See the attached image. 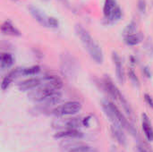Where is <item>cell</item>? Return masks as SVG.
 Segmentation results:
<instances>
[{"mask_svg":"<svg viewBox=\"0 0 153 152\" xmlns=\"http://www.w3.org/2000/svg\"><path fill=\"white\" fill-rule=\"evenodd\" d=\"M59 26V22L55 17H49L48 19V27L52 28H57Z\"/></svg>","mask_w":153,"mask_h":152,"instance_id":"cell-27","label":"cell"},{"mask_svg":"<svg viewBox=\"0 0 153 152\" xmlns=\"http://www.w3.org/2000/svg\"><path fill=\"white\" fill-rule=\"evenodd\" d=\"M40 72L39 65H32L30 67H22V75L25 76H33L38 74Z\"/></svg>","mask_w":153,"mask_h":152,"instance_id":"cell-20","label":"cell"},{"mask_svg":"<svg viewBox=\"0 0 153 152\" xmlns=\"http://www.w3.org/2000/svg\"><path fill=\"white\" fill-rule=\"evenodd\" d=\"M1 31L4 34L11 35V36H20L21 35V32L19 31V30L10 21H4L2 23Z\"/></svg>","mask_w":153,"mask_h":152,"instance_id":"cell-14","label":"cell"},{"mask_svg":"<svg viewBox=\"0 0 153 152\" xmlns=\"http://www.w3.org/2000/svg\"><path fill=\"white\" fill-rule=\"evenodd\" d=\"M134 33H136V23L134 22H131L126 26L124 30V37H126Z\"/></svg>","mask_w":153,"mask_h":152,"instance_id":"cell-23","label":"cell"},{"mask_svg":"<svg viewBox=\"0 0 153 152\" xmlns=\"http://www.w3.org/2000/svg\"><path fill=\"white\" fill-rule=\"evenodd\" d=\"M142 118H143L142 126H143V130L145 138L149 142H153V129L152 124L150 122V119L146 114H143Z\"/></svg>","mask_w":153,"mask_h":152,"instance_id":"cell-13","label":"cell"},{"mask_svg":"<svg viewBox=\"0 0 153 152\" xmlns=\"http://www.w3.org/2000/svg\"><path fill=\"white\" fill-rule=\"evenodd\" d=\"M56 139H78L82 137V133L77 129H67L57 132L55 136Z\"/></svg>","mask_w":153,"mask_h":152,"instance_id":"cell-12","label":"cell"},{"mask_svg":"<svg viewBox=\"0 0 153 152\" xmlns=\"http://www.w3.org/2000/svg\"><path fill=\"white\" fill-rule=\"evenodd\" d=\"M62 99V95L59 91H56L55 93H53L52 95L48 96V98H46L44 100L39 102L41 106L43 107H51L54 105L58 104L61 101Z\"/></svg>","mask_w":153,"mask_h":152,"instance_id":"cell-15","label":"cell"},{"mask_svg":"<svg viewBox=\"0 0 153 152\" xmlns=\"http://www.w3.org/2000/svg\"><path fill=\"white\" fill-rule=\"evenodd\" d=\"M69 152H97L94 148L88 145H79L72 148Z\"/></svg>","mask_w":153,"mask_h":152,"instance_id":"cell-22","label":"cell"},{"mask_svg":"<svg viewBox=\"0 0 153 152\" xmlns=\"http://www.w3.org/2000/svg\"><path fill=\"white\" fill-rule=\"evenodd\" d=\"M28 8H29L30 14L39 23H40L44 27H48V19H49L48 16H47L39 8L34 5H30Z\"/></svg>","mask_w":153,"mask_h":152,"instance_id":"cell-8","label":"cell"},{"mask_svg":"<svg viewBox=\"0 0 153 152\" xmlns=\"http://www.w3.org/2000/svg\"><path fill=\"white\" fill-rule=\"evenodd\" d=\"M19 76H22V67H17L10 71L2 80L1 82V89L2 90H5L9 88L11 83L13 80L18 78Z\"/></svg>","mask_w":153,"mask_h":152,"instance_id":"cell-7","label":"cell"},{"mask_svg":"<svg viewBox=\"0 0 153 152\" xmlns=\"http://www.w3.org/2000/svg\"><path fill=\"white\" fill-rule=\"evenodd\" d=\"M128 76H129V79H130V81L132 82V83L134 85H135L137 87L140 85V81H139V79H138V77H137V75H136L134 69L130 68L128 70Z\"/></svg>","mask_w":153,"mask_h":152,"instance_id":"cell-24","label":"cell"},{"mask_svg":"<svg viewBox=\"0 0 153 152\" xmlns=\"http://www.w3.org/2000/svg\"><path fill=\"white\" fill-rule=\"evenodd\" d=\"M54 126L56 128H58L60 130H67V129H78L82 124V119L74 117V118H66V119H61L58 121H56L54 124Z\"/></svg>","mask_w":153,"mask_h":152,"instance_id":"cell-6","label":"cell"},{"mask_svg":"<svg viewBox=\"0 0 153 152\" xmlns=\"http://www.w3.org/2000/svg\"><path fill=\"white\" fill-rule=\"evenodd\" d=\"M102 108L106 116L109 118V120L113 123L114 125H117L127 130L133 135L137 134V132L134 127L130 124V122L126 118L123 113L114 103L109 100H104L102 102Z\"/></svg>","mask_w":153,"mask_h":152,"instance_id":"cell-1","label":"cell"},{"mask_svg":"<svg viewBox=\"0 0 153 152\" xmlns=\"http://www.w3.org/2000/svg\"><path fill=\"white\" fill-rule=\"evenodd\" d=\"M111 133H112V135L114 136V138L117 140V142L119 144H121L123 146L126 144V137L122 131V127L113 125L111 126Z\"/></svg>","mask_w":153,"mask_h":152,"instance_id":"cell-16","label":"cell"},{"mask_svg":"<svg viewBox=\"0 0 153 152\" xmlns=\"http://www.w3.org/2000/svg\"><path fill=\"white\" fill-rule=\"evenodd\" d=\"M82 109V104L78 101H68L53 109L52 114L56 116H71L77 114Z\"/></svg>","mask_w":153,"mask_h":152,"instance_id":"cell-4","label":"cell"},{"mask_svg":"<svg viewBox=\"0 0 153 152\" xmlns=\"http://www.w3.org/2000/svg\"><path fill=\"white\" fill-rule=\"evenodd\" d=\"M152 5H153V2H152Z\"/></svg>","mask_w":153,"mask_h":152,"instance_id":"cell-32","label":"cell"},{"mask_svg":"<svg viewBox=\"0 0 153 152\" xmlns=\"http://www.w3.org/2000/svg\"><path fill=\"white\" fill-rule=\"evenodd\" d=\"M41 83L39 86L46 87L54 90H59L63 88V81L56 75L46 74L40 78Z\"/></svg>","mask_w":153,"mask_h":152,"instance_id":"cell-5","label":"cell"},{"mask_svg":"<svg viewBox=\"0 0 153 152\" xmlns=\"http://www.w3.org/2000/svg\"><path fill=\"white\" fill-rule=\"evenodd\" d=\"M137 152H151L148 147H146L144 144H140L137 146Z\"/></svg>","mask_w":153,"mask_h":152,"instance_id":"cell-30","label":"cell"},{"mask_svg":"<svg viewBox=\"0 0 153 152\" xmlns=\"http://www.w3.org/2000/svg\"><path fill=\"white\" fill-rule=\"evenodd\" d=\"M143 74H144L147 78H151V77H152V72H151V69H150L148 66L143 67Z\"/></svg>","mask_w":153,"mask_h":152,"instance_id":"cell-29","label":"cell"},{"mask_svg":"<svg viewBox=\"0 0 153 152\" xmlns=\"http://www.w3.org/2000/svg\"><path fill=\"white\" fill-rule=\"evenodd\" d=\"M117 6L118 5L117 3V0H105L104 7H103V12H104L105 17L107 18Z\"/></svg>","mask_w":153,"mask_h":152,"instance_id":"cell-19","label":"cell"},{"mask_svg":"<svg viewBox=\"0 0 153 152\" xmlns=\"http://www.w3.org/2000/svg\"><path fill=\"white\" fill-rule=\"evenodd\" d=\"M75 32L79 39H81L82 45L87 49L88 53L90 54L91 57L97 63L102 64L104 56L101 47L95 42L90 33L80 24H76L75 26Z\"/></svg>","mask_w":153,"mask_h":152,"instance_id":"cell-2","label":"cell"},{"mask_svg":"<svg viewBox=\"0 0 153 152\" xmlns=\"http://www.w3.org/2000/svg\"><path fill=\"white\" fill-rule=\"evenodd\" d=\"M112 60H113V63H114V65H115L117 77L118 81H119L121 83H124L125 81H126L125 71H124L122 60H121L119 55H118L117 52H113V54H112Z\"/></svg>","mask_w":153,"mask_h":152,"instance_id":"cell-9","label":"cell"},{"mask_svg":"<svg viewBox=\"0 0 153 152\" xmlns=\"http://www.w3.org/2000/svg\"><path fill=\"white\" fill-rule=\"evenodd\" d=\"M138 10L141 13H145L147 10V3L146 0H138Z\"/></svg>","mask_w":153,"mask_h":152,"instance_id":"cell-26","label":"cell"},{"mask_svg":"<svg viewBox=\"0 0 153 152\" xmlns=\"http://www.w3.org/2000/svg\"><path fill=\"white\" fill-rule=\"evenodd\" d=\"M144 49L145 51L151 56L153 55V42L149 39L145 43H144Z\"/></svg>","mask_w":153,"mask_h":152,"instance_id":"cell-25","label":"cell"},{"mask_svg":"<svg viewBox=\"0 0 153 152\" xmlns=\"http://www.w3.org/2000/svg\"><path fill=\"white\" fill-rule=\"evenodd\" d=\"M103 85L105 90L108 92V94L113 97L116 99H118V98L122 95V93L120 92L119 89L117 88V86L113 82V81L108 78V77H105V79L103 80Z\"/></svg>","mask_w":153,"mask_h":152,"instance_id":"cell-11","label":"cell"},{"mask_svg":"<svg viewBox=\"0 0 153 152\" xmlns=\"http://www.w3.org/2000/svg\"><path fill=\"white\" fill-rule=\"evenodd\" d=\"M125 38V42L126 45L128 46H136L138 45L140 42H142V40L143 39L142 34L140 33H134V34H131V35H128L126 37H124Z\"/></svg>","mask_w":153,"mask_h":152,"instance_id":"cell-18","label":"cell"},{"mask_svg":"<svg viewBox=\"0 0 153 152\" xmlns=\"http://www.w3.org/2000/svg\"><path fill=\"white\" fill-rule=\"evenodd\" d=\"M76 65V60L71 54L64 53L61 55V71L65 77L72 78L74 75Z\"/></svg>","mask_w":153,"mask_h":152,"instance_id":"cell-3","label":"cell"},{"mask_svg":"<svg viewBox=\"0 0 153 152\" xmlns=\"http://www.w3.org/2000/svg\"><path fill=\"white\" fill-rule=\"evenodd\" d=\"M122 15H123L122 9H121L119 6H117V8H116V9H115L108 17H107V20L109 21V22H115L120 20L121 17H122Z\"/></svg>","mask_w":153,"mask_h":152,"instance_id":"cell-21","label":"cell"},{"mask_svg":"<svg viewBox=\"0 0 153 152\" xmlns=\"http://www.w3.org/2000/svg\"><path fill=\"white\" fill-rule=\"evenodd\" d=\"M14 62L13 56L10 53H2L0 56V67L2 70L10 68Z\"/></svg>","mask_w":153,"mask_h":152,"instance_id":"cell-17","label":"cell"},{"mask_svg":"<svg viewBox=\"0 0 153 152\" xmlns=\"http://www.w3.org/2000/svg\"><path fill=\"white\" fill-rule=\"evenodd\" d=\"M144 99H145V102L147 103V105L153 109V98L148 93H145L144 94Z\"/></svg>","mask_w":153,"mask_h":152,"instance_id":"cell-28","label":"cell"},{"mask_svg":"<svg viewBox=\"0 0 153 152\" xmlns=\"http://www.w3.org/2000/svg\"><path fill=\"white\" fill-rule=\"evenodd\" d=\"M40 83H41L40 78H30V79L21 82L18 84V88L22 91L32 90L39 87Z\"/></svg>","mask_w":153,"mask_h":152,"instance_id":"cell-10","label":"cell"},{"mask_svg":"<svg viewBox=\"0 0 153 152\" xmlns=\"http://www.w3.org/2000/svg\"><path fill=\"white\" fill-rule=\"evenodd\" d=\"M13 1H17V0H13Z\"/></svg>","mask_w":153,"mask_h":152,"instance_id":"cell-31","label":"cell"}]
</instances>
